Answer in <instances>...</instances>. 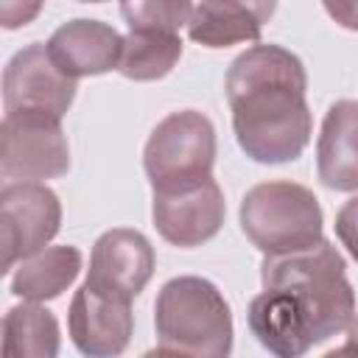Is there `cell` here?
Wrapping results in <instances>:
<instances>
[{
  "instance_id": "cell-24",
  "label": "cell",
  "mask_w": 358,
  "mask_h": 358,
  "mask_svg": "<svg viewBox=\"0 0 358 358\" xmlns=\"http://www.w3.org/2000/svg\"><path fill=\"white\" fill-rule=\"evenodd\" d=\"M347 341L358 344V313H355V319H352V322H350V327H347Z\"/></svg>"
},
{
  "instance_id": "cell-6",
  "label": "cell",
  "mask_w": 358,
  "mask_h": 358,
  "mask_svg": "<svg viewBox=\"0 0 358 358\" xmlns=\"http://www.w3.org/2000/svg\"><path fill=\"white\" fill-rule=\"evenodd\" d=\"M73 98H76V78L64 76L53 64L48 45L31 42L8 59L3 70L6 117L25 115V117H45L62 123V117L73 106Z\"/></svg>"
},
{
  "instance_id": "cell-22",
  "label": "cell",
  "mask_w": 358,
  "mask_h": 358,
  "mask_svg": "<svg viewBox=\"0 0 358 358\" xmlns=\"http://www.w3.org/2000/svg\"><path fill=\"white\" fill-rule=\"evenodd\" d=\"M322 358H358V344L347 341V344H341V347H336V350L324 352Z\"/></svg>"
},
{
  "instance_id": "cell-17",
  "label": "cell",
  "mask_w": 358,
  "mask_h": 358,
  "mask_svg": "<svg viewBox=\"0 0 358 358\" xmlns=\"http://www.w3.org/2000/svg\"><path fill=\"white\" fill-rule=\"evenodd\" d=\"M182 56V39L173 31H129L117 73L129 81L165 78Z\"/></svg>"
},
{
  "instance_id": "cell-12",
  "label": "cell",
  "mask_w": 358,
  "mask_h": 358,
  "mask_svg": "<svg viewBox=\"0 0 358 358\" xmlns=\"http://www.w3.org/2000/svg\"><path fill=\"white\" fill-rule=\"evenodd\" d=\"M48 53L64 76L78 81L84 76H103L117 70L123 56V36L101 20L78 17L50 34Z\"/></svg>"
},
{
  "instance_id": "cell-11",
  "label": "cell",
  "mask_w": 358,
  "mask_h": 358,
  "mask_svg": "<svg viewBox=\"0 0 358 358\" xmlns=\"http://www.w3.org/2000/svg\"><path fill=\"white\" fill-rule=\"evenodd\" d=\"M67 330L84 358H117L134 333L131 302L103 296L81 282L67 310Z\"/></svg>"
},
{
  "instance_id": "cell-23",
  "label": "cell",
  "mask_w": 358,
  "mask_h": 358,
  "mask_svg": "<svg viewBox=\"0 0 358 358\" xmlns=\"http://www.w3.org/2000/svg\"><path fill=\"white\" fill-rule=\"evenodd\" d=\"M140 358H187V355H182V352H173V350H165V347H157V350H148V352H143Z\"/></svg>"
},
{
  "instance_id": "cell-5",
  "label": "cell",
  "mask_w": 358,
  "mask_h": 358,
  "mask_svg": "<svg viewBox=\"0 0 358 358\" xmlns=\"http://www.w3.org/2000/svg\"><path fill=\"white\" fill-rule=\"evenodd\" d=\"M215 148V126L207 115L196 109L171 112L154 126L143 148V168L151 190L213 176Z\"/></svg>"
},
{
  "instance_id": "cell-2",
  "label": "cell",
  "mask_w": 358,
  "mask_h": 358,
  "mask_svg": "<svg viewBox=\"0 0 358 358\" xmlns=\"http://www.w3.org/2000/svg\"><path fill=\"white\" fill-rule=\"evenodd\" d=\"M224 90L235 140L249 159L280 165L302 157L313 134V115L299 56L280 45H252L232 59Z\"/></svg>"
},
{
  "instance_id": "cell-20",
  "label": "cell",
  "mask_w": 358,
  "mask_h": 358,
  "mask_svg": "<svg viewBox=\"0 0 358 358\" xmlns=\"http://www.w3.org/2000/svg\"><path fill=\"white\" fill-rule=\"evenodd\" d=\"M39 3L34 6H20V3H3L0 6V20H3V28H17V25H25L34 14H39Z\"/></svg>"
},
{
  "instance_id": "cell-10",
  "label": "cell",
  "mask_w": 358,
  "mask_h": 358,
  "mask_svg": "<svg viewBox=\"0 0 358 358\" xmlns=\"http://www.w3.org/2000/svg\"><path fill=\"white\" fill-rule=\"evenodd\" d=\"M157 257L151 241L137 229H106L90 255L87 285L103 296L131 302L148 285Z\"/></svg>"
},
{
  "instance_id": "cell-7",
  "label": "cell",
  "mask_w": 358,
  "mask_h": 358,
  "mask_svg": "<svg viewBox=\"0 0 358 358\" xmlns=\"http://www.w3.org/2000/svg\"><path fill=\"white\" fill-rule=\"evenodd\" d=\"M62 227L59 196L42 182H8L0 190L3 271L48 249Z\"/></svg>"
},
{
  "instance_id": "cell-1",
  "label": "cell",
  "mask_w": 358,
  "mask_h": 358,
  "mask_svg": "<svg viewBox=\"0 0 358 358\" xmlns=\"http://www.w3.org/2000/svg\"><path fill=\"white\" fill-rule=\"evenodd\" d=\"M263 291L249 302V330L274 358H302L310 347L350 327L355 291L333 243L282 257H263Z\"/></svg>"
},
{
  "instance_id": "cell-16",
  "label": "cell",
  "mask_w": 358,
  "mask_h": 358,
  "mask_svg": "<svg viewBox=\"0 0 358 358\" xmlns=\"http://www.w3.org/2000/svg\"><path fill=\"white\" fill-rule=\"evenodd\" d=\"M62 333L56 316L34 302H22L3 316V358H59Z\"/></svg>"
},
{
  "instance_id": "cell-3",
  "label": "cell",
  "mask_w": 358,
  "mask_h": 358,
  "mask_svg": "<svg viewBox=\"0 0 358 358\" xmlns=\"http://www.w3.org/2000/svg\"><path fill=\"white\" fill-rule=\"evenodd\" d=\"M159 347L187 358L232 355V310L224 294L204 277L182 274L168 280L154 302Z\"/></svg>"
},
{
  "instance_id": "cell-21",
  "label": "cell",
  "mask_w": 358,
  "mask_h": 358,
  "mask_svg": "<svg viewBox=\"0 0 358 358\" xmlns=\"http://www.w3.org/2000/svg\"><path fill=\"white\" fill-rule=\"evenodd\" d=\"M324 11L347 31H358V3L341 0V3H324Z\"/></svg>"
},
{
  "instance_id": "cell-13",
  "label": "cell",
  "mask_w": 358,
  "mask_h": 358,
  "mask_svg": "<svg viewBox=\"0 0 358 358\" xmlns=\"http://www.w3.org/2000/svg\"><path fill=\"white\" fill-rule=\"evenodd\" d=\"M319 182L338 193H358V101H336L316 140Z\"/></svg>"
},
{
  "instance_id": "cell-18",
  "label": "cell",
  "mask_w": 358,
  "mask_h": 358,
  "mask_svg": "<svg viewBox=\"0 0 358 358\" xmlns=\"http://www.w3.org/2000/svg\"><path fill=\"white\" fill-rule=\"evenodd\" d=\"M193 3H165V0H148V3H123L120 14L129 25V31H173L179 34L182 25H187Z\"/></svg>"
},
{
  "instance_id": "cell-19",
  "label": "cell",
  "mask_w": 358,
  "mask_h": 358,
  "mask_svg": "<svg viewBox=\"0 0 358 358\" xmlns=\"http://www.w3.org/2000/svg\"><path fill=\"white\" fill-rule=\"evenodd\" d=\"M336 235L341 246L350 252V257L358 263V196L344 201L341 210L336 213Z\"/></svg>"
},
{
  "instance_id": "cell-8",
  "label": "cell",
  "mask_w": 358,
  "mask_h": 358,
  "mask_svg": "<svg viewBox=\"0 0 358 358\" xmlns=\"http://www.w3.org/2000/svg\"><path fill=\"white\" fill-rule=\"evenodd\" d=\"M224 215V193L213 176L151 193V218L157 232L182 249H193L215 238Z\"/></svg>"
},
{
  "instance_id": "cell-4",
  "label": "cell",
  "mask_w": 358,
  "mask_h": 358,
  "mask_svg": "<svg viewBox=\"0 0 358 358\" xmlns=\"http://www.w3.org/2000/svg\"><path fill=\"white\" fill-rule=\"evenodd\" d=\"M241 229L266 257L296 255L319 246L322 207L313 190L288 179H271L255 185L241 201Z\"/></svg>"
},
{
  "instance_id": "cell-14",
  "label": "cell",
  "mask_w": 358,
  "mask_h": 358,
  "mask_svg": "<svg viewBox=\"0 0 358 358\" xmlns=\"http://www.w3.org/2000/svg\"><path fill=\"white\" fill-rule=\"evenodd\" d=\"M274 14V3H193L187 36L204 48H229L257 42L263 22Z\"/></svg>"
},
{
  "instance_id": "cell-9",
  "label": "cell",
  "mask_w": 358,
  "mask_h": 358,
  "mask_svg": "<svg viewBox=\"0 0 358 358\" xmlns=\"http://www.w3.org/2000/svg\"><path fill=\"white\" fill-rule=\"evenodd\" d=\"M0 173L14 182L59 179L70 171V145L62 123L45 117H3Z\"/></svg>"
},
{
  "instance_id": "cell-15",
  "label": "cell",
  "mask_w": 358,
  "mask_h": 358,
  "mask_svg": "<svg viewBox=\"0 0 358 358\" xmlns=\"http://www.w3.org/2000/svg\"><path fill=\"white\" fill-rule=\"evenodd\" d=\"M81 271V252L70 243L48 246L31 257H25L11 274V294L25 302H48L73 285Z\"/></svg>"
}]
</instances>
